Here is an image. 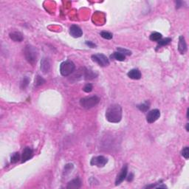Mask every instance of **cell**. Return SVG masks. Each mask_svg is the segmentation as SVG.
Instances as JSON below:
<instances>
[{
  "instance_id": "6da1fadb",
  "label": "cell",
  "mask_w": 189,
  "mask_h": 189,
  "mask_svg": "<svg viewBox=\"0 0 189 189\" xmlns=\"http://www.w3.org/2000/svg\"><path fill=\"white\" fill-rule=\"evenodd\" d=\"M106 118L109 122L117 123L122 119V107L119 104H112L106 111Z\"/></svg>"
},
{
  "instance_id": "7a4b0ae2",
  "label": "cell",
  "mask_w": 189,
  "mask_h": 189,
  "mask_svg": "<svg viewBox=\"0 0 189 189\" xmlns=\"http://www.w3.org/2000/svg\"><path fill=\"white\" fill-rule=\"evenodd\" d=\"M24 55H25L26 60L30 64L34 65L35 64H36L39 53H38V50L35 47L32 45H29V44L26 46L25 50H24Z\"/></svg>"
},
{
  "instance_id": "3957f363",
  "label": "cell",
  "mask_w": 189,
  "mask_h": 189,
  "mask_svg": "<svg viewBox=\"0 0 189 189\" xmlns=\"http://www.w3.org/2000/svg\"><path fill=\"white\" fill-rule=\"evenodd\" d=\"M100 102V98L97 96H90V97L83 98L80 100V105L84 109H89L96 106Z\"/></svg>"
},
{
  "instance_id": "277c9868",
  "label": "cell",
  "mask_w": 189,
  "mask_h": 189,
  "mask_svg": "<svg viewBox=\"0 0 189 189\" xmlns=\"http://www.w3.org/2000/svg\"><path fill=\"white\" fill-rule=\"evenodd\" d=\"M75 65L71 61H66L62 62L60 65V72L63 76H68L74 72Z\"/></svg>"
},
{
  "instance_id": "5b68a950",
  "label": "cell",
  "mask_w": 189,
  "mask_h": 189,
  "mask_svg": "<svg viewBox=\"0 0 189 189\" xmlns=\"http://www.w3.org/2000/svg\"><path fill=\"white\" fill-rule=\"evenodd\" d=\"M92 60L100 67H107L109 65V60L105 55L101 53L95 54L92 55Z\"/></svg>"
},
{
  "instance_id": "8992f818",
  "label": "cell",
  "mask_w": 189,
  "mask_h": 189,
  "mask_svg": "<svg viewBox=\"0 0 189 189\" xmlns=\"http://www.w3.org/2000/svg\"><path fill=\"white\" fill-rule=\"evenodd\" d=\"M108 162V159L104 156H97L92 157L90 161L91 166H96L99 168H102L106 166Z\"/></svg>"
},
{
  "instance_id": "52a82bcc",
  "label": "cell",
  "mask_w": 189,
  "mask_h": 189,
  "mask_svg": "<svg viewBox=\"0 0 189 189\" xmlns=\"http://www.w3.org/2000/svg\"><path fill=\"white\" fill-rule=\"evenodd\" d=\"M160 112L159 109H152V110L150 111L147 114L146 121L149 123H153L156 121H157L160 118Z\"/></svg>"
},
{
  "instance_id": "ba28073f",
  "label": "cell",
  "mask_w": 189,
  "mask_h": 189,
  "mask_svg": "<svg viewBox=\"0 0 189 189\" xmlns=\"http://www.w3.org/2000/svg\"><path fill=\"white\" fill-rule=\"evenodd\" d=\"M128 173V166L127 165H124L123 166V168L121 169V171L117 174V178H116L115 180V185L116 186H118L124 180V179L126 178V176H127Z\"/></svg>"
},
{
  "instance_id": "9c48e42d",
  "label": "cell",
  "mask_w": 189,
  "mask_h": 189,
  "mask_svg": "<svg viewBox=\"0 0 189 189\" xmlns=\"http://www.w3.org/2000/svg\"><path fill=\"white\" fill-rule=\"evenodd\" d=\"M70 34L73 38H80L82 36L83 31L78 25H73L70 28Z\"/></svg>"
},
{
  "instance_id": "30bf717a",
  "label": "cell",
  "mask_w": 189,
  "mask_h": 189,
  "mask_svg": "<svg viewBox=\"0 0 189 189\" xmlns=\"http://www.w3.org/2000/svg\"><path fill=\"white\" fill-rule=\"evenodd\" d=\"M33 155V151L32 149H30V147H26L22 151V162H25L26 161L29 160L31 159Z\"/></svg>"
},
{
  "instance_id": "8fae6325",
  "label": "cell",
  "mask_w": 189,
  "mask_h": 189,
  "mask_svg": "<svg viewBox=\"0 0 189 189\" xmlns=\"http://www.w3.org/2000/svg\"><path fill=\"white\" fill-rule=\"evenodd\" d=\"M178 50L181 54H185L187 51V44H186V39L183 35H180L179 38Z\"/></svg>"
},
{
  "instance_id": "7c38bea8",
  "label": "cell",
  "mask_w": 189,
  "mask_h": 189,
  "mask_svg": "<svg viewBox=\"0 0 189 189\" xmlns=\"http://www.w3.org/2000/svg\"><path fill=\"white\" fill-rule=\"evenodd\" d=\"M41 70L44 74L49 72L50 70V61L47 58H43L41 61Z\"/></svg>"
},
{
  "instance_id": "4fadbf2b",
  "label": "cell",
  "mask_w": 189,
  "mask_h": 189,
  "mask_svg": "<svg viewBox=\"0 0 189 189\" xmlns=\"http://www.w3.org/2000/svg\"><path fill=\"white\" fill-rule=\"evenodd\" d=\"M128 77L133 80H139L142 77L141 71L138 69H132L127 73Z\"/></svg>"
},
{
  "instance_id": "5bb4252c",
  "label": "cell",
  "mask_w": 189,
  "mask_h": 189,
  "mask_svg": "<svg viewBox=\"0 0 189 189\" xmlns=\"http://www.w3.org/2000/svg\"><path fill=\"white\" fill-rule=\"evenodd\" d=\"M9 35H10V39H12L16 42H21L23 40V35L20 32H18V31L11 32L9 34Z\"/></svg>"
},
{
  "instance_id": "9a60e30c",
  "label": "cell",
  "mask_w": 189,
  "mask_h": 189,
  "mask_svg": "<svg viewBox=\"0 0 189 189\" xmlns=\"http://www.w3.org/2000/svg\"><path fill=\"white\" fill-rule=\"evenodd\" d=\"M81 186V181L79 178H75L69 182L67 188H79Z\"/></svg>"
},
{
  "instance_id": "2e32d148",
  "label": "cell",
  "mask_w": 189,
  "mask_h": 189,
  "mask_svg": "<svg viewBox=\"0 0 189 189\" xmlns=\"http://www.w3.org/2000/svg\"><path fill=\"white\" fill-rule=\"evenodd\" d=\"M97 75L98 74L96 72L91 70H86L84 71V77H85L86 80H91V79L95 78Z\"/></svg>"
},
{
  "instance_id": "e0dca14e",
  "label": "cell",
  "mask_w": 189,
  "mask_h": 189,
  "mask_svg": "<svg viewBox=\"0 0 189 189\" xmlns=\"http://www.w3.org/2000/svg\"><path fill=\"white\" fill-rule=\"evenodd\" d=\"M111 59H113L116 61H123L126 59V56L121 53L119 52H115L114 53L111 55Z\"/></svg>"
},
{
  "instance_id": "ac0fdd59",
  "label": "cell",
  "mask_w": 189,
  "mask_h": 189,
  "mask_svg": "<svg viewBox=\"0 0 189 189\" xmlns=\"http://www.w3.org/2000/svg\"><path fill=\"white\" fill-rule=\"evenodd\" d=\"M149 39H150L151 41H153V42H159L162 39V34L157 32L153 33L150 35Z\"/></svg>"
},
{
  "instance_id": "d6986e66",
  "label": "cell",
  "mask_w": 189,
  "mask_h": 189,
  "mask_svg": "<svg viewBox=\"0 0 189 189\" xmlns=\"http://www.w3.org/2000/svg\"><path fill=\"white\" fill-rule=\"evenodd\" d=\"M149 106H150V103L149 101H146L143 104H141L140 105H137V107L142 112H147L148 109H149Z\"/></svg>"
},
{
  "instance_id": "ffe728a7",
  "label": "cell",
  "mask_w": 189,
  "mask_h": 189,
  "mask_svg": "<svg viewBox=\"0 0 189 189\" xmlns=\"http://www.w3.org/2000/svg\"><path fill=\"white\" fill-rule=\"evenodd\" d=\"M171 42V38H166V39H160L159 42H158V45H159L160 47H162V46L168 45V44H169Z\"/></svg>"
},
{
  "instance_id": "44dd1931",
  "label": "cell",
  "mask_w": 189,
  "mask_h": 189,
  "mask_svg": "<svg viewBox=\"0 0 189 189\" xmlns=\"http://www.w3.org/2000/svg\"><path fill=\"white\" fill-rule=\"evenodd\" d=\"M100 35H101L102 38L107 39V40H110V39H112V38H113L112 33H111L109 32H107V31H102V32L100 33Z\"/></svg>"
},
{
  "instance_id": "7402d4cb",
  "label": "cell",
  "mask_w": 189,
  "mask_h": 189,
  "mask_svg": "<svg viewBox=\"0 0 189 189\" xmlns=\"http://www.w3.org/2000/svg\"><path fill=\"white\" fill-rule=\"evenodd\" d=\"M19 160H20V154H19V153L18 152H16L11 156L10 162H11L12 163H16V162H18Z\"/></svg>"
},
{
  "instance_id": "603a6c76",
  "label": "cell",
  "mask_w": 189,
  "mask_h": 189,
  "mask_svg": "<svg viewBox=\"0 0 189 189\" xmlns=\"http://www.w3.org/2000/svg\"><path fill=\"white\" fill-rule=\"evenodd\" d=\"M44 83H45V80H44L42 77L38 75V76L36 77V78L35 79V85L36 86V87H39V86L42 85Z\"/></svg>"
},
{
  "instance_id": "cb8c5ba5",
  "label": "cell",
  "mask_w": 189,
  "mask_h": 189,
  "mask_svg": "<svg viewBox=\"0 0 189 189\" xmlns=\"http://www.w3.org/2000/svg\"><path fill=\"white\" fill-rule=\"evenodd\" d=\"M117 52L121 53V54L124 55L125 56L126 55H130L131 54H132V52H131L130 50H126V49L118 47V48L117 49Z\"/></svg>"
},
{
  "instance_id": "d4e9b609",
  "label": "cell",
  "mask_w": 189,
  "mask_h": 189,
  "mask_svg": "<svg viewBox=\"0 0 189 189\" xmlns=\"http://www.w3.org/2000/svg\"><path fill=\"white\" fill-rule=\"evenodd\" d=\"M182 155L186 158V160L188 159L189 157V148L188 146L185 147L182 151Z\"/></svg>"
},
{
  "instance_id": "484cf974",
  "label": "cell",
  "mask_w": 189,
  "mask_h": 189,
  "mask_svg": "<svg viewBox=\"0 0 189 189\" xmlns=\"http://www.w3.org/2000/svg\"><path fill=\"white\" fill-rule=\"evenodd\" d=\"M92 89H93V87L91 84H87L83 88V90L85 92H87V93H89V92H91L92 91Z\"/></svg>"
},
{
  "instance_id": "4316f807",
  "label": "cell",
  "mask_w": 189,
  "mask_h": 189,
  "mask_svg": "<svg viewBox=\"0 0 189 189\" xmlns=\"http://www.w3.org/2000/svg\"><path fill=\"white\" fill-rule=\"evenodd\" d=\"M73 169V165L72 164H67L64 167V174H67V173H70V171H72V169Z\"/></svg>"
},
{
  "instance_id": "83f0119b",
  "label": "cell",
  "mask_w": 189,
  "mask_h": 189,
  "mask_svg": "<svg viewBox=\"0 0 189 189\" xmlns=\"http://www.w3.org/2000/svg\"><path fill=\"white\" fill-rule=\"evenodd\" d=\"M29 83V78L27 77H25V78L23 79V81L22 82V88H24L25 89V87L28 85Z\"/></svg>"
},
{
  "instance_id": "f1b7e54d",
  "label": "cell",
  "mask_w": 189,
  "mask_h": 189,
  "mask_svg": "<svg viewBox=\"0 0 189 189\" xmlns=\"http://www.w3.org/2000/svg\"><path fill=\"white\" fill-rule=\"evenodd\" d=\"M86 44L89 46V47H92V48H94V47H96V44H95L94 43H92V42H86Z\"/></svg>"
},
{
  "instance_id": "f546056e",
  "label": "cell",
  "mask_w": 189,
  "mask_h": 189,
  "mask_svg": "<svg viewBox=\"0 0 189 189\" xmlns=\"http://www.w3.org/2000/svg\"><path fill=\"white\" fill-rule=\"evenodd\" d=\"M133 177H134L133 174H129V177L127 178V181H128V182H131V181H132V179H133Z\"/></svg>"
},
{
  "instance_id": "4dcf8cb0",
  "label": "cell",
  "mask_w": 189,
  "mask_h": 189,
  "mask_svg": "<svg viewBox=\"0 0 189 189\" xmlns=\"http://www.w3.org/2000/svg\"><path fill=\"white\" fill-rule=\"evenodd\" d=\"M186 131L187 132H188L189 129H188V123H187V125H186Z\"/></svg>"
}]
</instances>
